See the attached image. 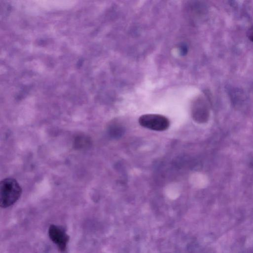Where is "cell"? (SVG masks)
I'll use <instances>...</instances> for the list:
<instances>
[{
  "label": "cell",
  "mask_w": 253,
  "mask_h": 253,
  "mask_svg": "<svg viewBox=\"0 0 253 253\" xmlns=\"http://www.w3.org/2000/svg\"><path fill=\"white\" fill-rule=\"evenodd\" d=\"M22 188L17 180L6 178L0 182V206L7 208L14 204L22 194Z\"/></svg>",
  "instance_id": "1"
},
{
  "label": "cell",
  "mask_w": 253,
  "mask_h": 253,
  "mask_svg": "<svg viewBox=\"0 0 253 253\" xmlns=\"http://www.w3.org/2000/svg\"><path fill=\"white\" fill-rule=\"evenodd\" d=\"M138 122L142 126L156 131L167 130L170 125L169 120L165 116L156 114H147L141 116Z\"/></svg>",
  "instance_id": "2"
},
{
  "label": "cell",
  "mask_w": 253,
  "mask_h": 253,
  "mask_svg": "<svg viewBox=\"0 0 253 253\" xmlns=\"http://www.w3.org/2000/svg\"><path fill=\"white\" fill-rule=\"evenodd\" d=\"M48 232L49 238L58 250L64 252L69 240V237L65 231L59 226L52 224L49 226Z\"/></svg>",
  "instance_id": "3"
},
{
  "label": "cell",
  "mask_w": 253,
  "mask_h": 253,
  "mask_svg": "<svg viewBox=\"0 0 253 253\" xmlns=\"http://www.w3.org/2000/svg\"><path fill=\"white\" fill-rule=\"evenodd\" d=\"M247 37L251 41L253 42V25L248 30Z\"/></svg>",
  "instance_id": "4"
}]
</instances>
